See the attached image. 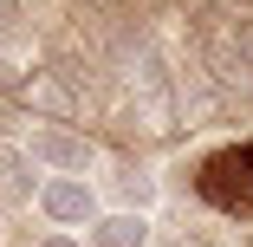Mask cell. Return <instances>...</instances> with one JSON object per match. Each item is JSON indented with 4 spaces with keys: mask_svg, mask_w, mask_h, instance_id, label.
Instances as JSON below:
<instances>
[{
    "mask_svg": "<svg viewBox=\"0 0 253 247\" xmlns=\"http://www.w3.org/2000/svg\"><path fill=\"white\" fill-rule=\"evenodd\" d=\"M227 52H234V65H240V72L253 65V13H240V20H234V33H227Z\"/></svg>",
    "mask_w": 253,
    "mask_h": 247,
    "instance_id": "obj_7",
    "label": "cell"
},
{
    "mask_svg": "<svg viewBox=\"0 0 253 247\" xmlns=\"http://www.w3.org/2000/svg\"><path fill=\"white\" fill-rule=\"evenodd\" d=\"M13 85H20V78H13V65H7V59H0V91H13Z\"/></svg>",
    "mask_w": 253,
    "mask_h": 247,
    "instance_id": "obj_9",
    "label": "cell"
},
{
    "mask_svg": "<svg viewBox=\"0 0 253 247\" xmlns=\"http://www.w3.org/2000/svg\"><path fill=\"white\" fill-rule=\"evenodd\" d=\"M0 241H7V228H0Z\"/></svg>",
    "mask_w": 253,
    "mask_h": 247,
    "instance_id": "obj_11",
    "label": "cell"
},
{
    "mask_svg": "<svg viewBox=\"0 0 253 247\" xmlns=\"http://www.w3.org/2000/svg\"><path fill=\"white\" fill-rule=\"evenodd\" d=\"M13 91H20V104H33V117H39V124H72V117H78V104H84L65 65H39V72H26Z\"/></svg>",
    "mask_w": 253,
    "mask_h": 247,
    "instance_id": "obj_1",
    "label": "cell"
},
{
    "mask_svg": "<svg viewBox=\"0 0 253 247\" xmlns=\"http://www.w3.org/2000/svg\"><path fill=\"white\" fill-rule=\"evenodd\" d=\"M33 202H39V215L52 221L59 234H65V228H91V221H97V195H91V182H84V176H45Z\"/></svg>",
    "mask_w": 253,
    "mask_h": 247,
    "instance_id": "obj_3",
    "label": "cell"
},
{
    "mask_svg": "<svg viewBox=\"0 0 253 247\" xmlns=\"http://www.w3.org/2000/svg\"><path fill=\"white\" fill-rule=\"evenodd\" d=\"M91 7H111V0H91Z\"/></svg>",
    "mask_w": 253,
    "mask_h": 247,
    "instance_id": "obj_10",
    "label": "cell"
},
{
    "mask_svg": "<svg viewBox=\"0 0 253 247\" xmlns=\"http://www.w3.org/2000/svg\"><path fill=\"white\" fill-rule=\"evenodd\" d=\"M91 247H149V215H136V208L97 215L91 221Z\"/></svg>",
    "mask_w": 253,
    "mask_h": 247,
    "instance_id": "obj_4",
    "label": "cell"
},
{
    "mask_svg": "<svg viewBox=\"0 0 253 247\" xmlns=\"http://www.w3.org/2000/svg\"><path fill=\"white\" fill-rule=\"evenodd\" d=\"M26 156L45 163L52 176H84V169L97 163V143H91L84 130H72V124H39V130L26 137Z\"/></svg>",
    "mask_w": 253,
    "mask_h": 247,
    "instance_id": "obj_2",
    "label": "cell"
},
{
    "mask_svg": "<svg viewBox=\"0 0 253 247\" xmlns=\"http://www.w3.org/2000/svg\"><path fill=\"white\" fill-rule=\"evenodd\" d=\"M117 189H124V202H136V215L156 202V176L149 169H117Z\"/></svg>",
    "mask_w": 253,
    "mask_h": 247,
    "instance_id": "obj_6",
    "label": "cell"
},
{
    "mask_svg": "<svg viewBox=\"0 0 253 247\" xmlns=\"http://www.w3.org/2000/svg\"><path fill=\"white\" fill-rule=\"evenodd\" d=\"M39 247H84V241H78V234H59V228H52V234H45Z\"/></svg>",
    "mask_w": 253,
    "mask_h": 247,
    "instance_id": "obj_8",
    "label": "cell"
},
{
    "mask_svg": "<svg viewBox=\"0 0 253 247\" xmlns=\"http://www.w3.org/2000/svg\"><path fill=\"white\" fill-rule=\"evenodd\" d=\"M33 195H39V182H33V156L20 150V143H0V202L20 208V202H33Z\"/></svg>",
    "mask_w": 253,
    "mask_h": 247,
    "instance_id": "obj_5",
    "label": "cell"
}]
</instances>
